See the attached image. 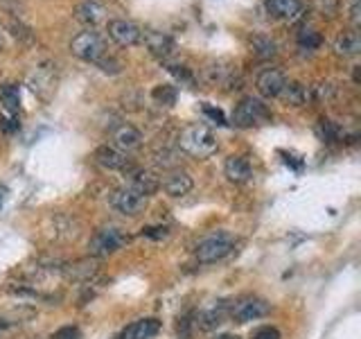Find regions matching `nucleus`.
Returning a JSON list of instances; mask_svg holds the SVG:
<instances>
[{
  "label": "nucleus",
  "instance_id": "c9c22d12",
  "mask_svg": "<svg viewBox=\"0 0 361 339\" xmlns=\"http://www.w3.org/2000/svg\"><path fill=\"white\" fill-rule=\"evenodd\" d=\"M203 111L208 113V116L212 118V120H217V124H226L224 122V116H221V111L219 109H212V107H203Z\"/></svg>",
  "mask_w": 361,
  "mask_h": 339
},
{
  "label": "nucleus",
  "instance_id": "b1692460",
  "mask_svg": "<svg viewBox=\"0 0 361 339\" xmlns=\"http://www.w3.org/2000/svg\"><path fill=\"white\" fill-rule=\"evenodd\" d=\"M176 97H178V90H176L174 84H158L152 90V100L156 102V105H161V107L176 105Z\"/></svg>",
  "mask_w": 361,
  "mask_h": 339
},
{
  "label": "nucleus",
  "instance_id": "aec40b11",
  "mask_svg": "<svg viewBox=\"0 0 361 339\" xmlns=\"http://www.w3.org/2000/svg\"><path fill=\"white\" fill-rule=\"evenodd\" d=\"M280 97L291 107H302V105H307V102L312 100L310 97V86L298 84V82H287Z\"/></svg>",
  "mask_w": 361,
  "mask_h": 339
},
{
  "label": "nucleus",
  "instance_id": "4be33fe9",
  "mask_svg": "<svg viewBox=\"0 0 361 339\" xmlns=\"http://www.w3.org/2000/svg\"><path fill=\"white\" fill-rule=\"evenodd\" d=\"M267 7L278 18H293L300 11V0H267Z\"/></svg>",
  "mask_w": 361,
  "mask_h": 339
},
{
  "label": "nucleus",
  "instance_id": "6e6552de",
  "mask_svg": "<svg viewBox=\"0 0 361 339\" xmlns=\"http://www.w3.org/2000/svg\"><path fill=\"white\" fill-rule=\"evenodd\" d=\"M285 84H287V77L282 71H278V68H264V71L259 73L257 79H255L257 93L262 97H267V100L280 97L282 90H285Z\"/></svg>",
  "mask_w": 361,
  "mask_h": 339
},
{
  "label": "nucleus",
  "instance_id": "423d86ee",
  "mask_svg": "<svg viewBox=\"0 0 361 339\" xmlns=\"http://www.w3.org/2000/svg\"><path fill=\"white\" fill-rule=\"evenodd\" d=\"M111 206L118 213L127 215V218H138L147 208V197L138 195V192L131 190L129 186H122L111 192Z\"/></svg>",
  "mask_w": 361,
  "mask_h": 339
},
{
  "label": "nucleus",
  "instance_id": "cd10ccee",
  "mask_svg": "<svg viewBox=\"0 0 361 339\" xmlns=\"http://www.w3.org/2000/svg\"><path fill=\"white\" fill-rule=\"evenodd\" d=\"M334 93H336V86L330 84V82H321V84H316V86H310V97H312L314 102L330 100Z\"/></svg>",
  "mask_w": 361,
  "mask_h": 339
},
{
  "label": "nucleus",
  "instance_id": "0eeeda50",
  "mask_svg": "<svg viewBox=\"0 0 361 339\" xmlns=\"http://www.w3.org/2000/svg\"><path fill=\"white\" fill-rule=\"evenodd\" d=\"M271 312V305L259 299V297H244L240 301L233 303L231 308V319L235 323H248V321H255V319H262Z\"/></svg>",
  "mask_w": 361,
  "mask_h": 339
},
{
  "label": "nucleus",
  "instance_id": "bb28decb",
  "mask_svg": "<svg viewBox=\"0 0 361 339\" xmlns=\"http://www.w3.org/2000/svg\"><path fill=\"white\" fill-rule=\"evenodd\" d=\"M298 45L302 50H316L321 45V37L314 28H302L298 32Z\"/></svg>",
  "mask_w": 361,
  "mask_h": 339
},
{
  "label": "nucleus",
  "instance_id": "7ed1b4c3",
  "mask_svg": "<svg viewBox=\"0 0 361 339\" xmlns=\"http://www.w3.org/2000/svg\"><path fill=\"white\" fill-rule=\"evenodd\" d=\"M271 120V111L269 107L264 105L262 100H257L253 95L244 97L240 105L233 109V116H231V122L235 127H257V124H264Z\"/></svg>",
  "mask_w": 361,
  "mask_h": 339
},
{
  "label": "nucleus",
  "instance_id": "5701e85b",
  "mask_svg": "<svg viewBox=\"0 0 361 339\" xmlns=\"http://www.w3.org/2000/svg\"><path fill=\"white\" fill-rule=\"evenodd\" d=\"M0 107L7 113H18L20 109V88L16 84L0 86Z\"/></svg>",
  "mask_w": 361,
  "mask_h": 339
},
{
  "label": "nucleus",
  "instance_id": "c756f323",
  "mask_svg": "<svg viewBox=\"0 0 361 339\" xmlns=\"http://www.w3.org/2000/svg\"><path fill=\"white\" fill-rule=\"evenodd\" d=\"M319 136L323 141L332 143V141H336V136H338V127H334L332 120H319Z\"/></svg>",
  "mask_w": 361,
  "mask_h": 339
},
{
  "label": "nucleus",
  "instance_id": "7c9ffc66",
  "mask_svg": "<svg viewBox=\"0 0 361 339\" xmlns=\"http://www.w3.org/2000/svg\"><path fill=\"white\" fill-rule=\"evenodd\" d=\"M0 129H3L5 133H14L18 129V113H3L0 116Z\"/></svg>",
  "mask_w": 361,
  "mask_h": 339
},
{
  "label": "nucleus",
  "instance_id": "dca6fc26",
  "mask_svg": "<svg viewBox=\"0 0 361 339\" xmlns=\"http://www.w3.org/2000/svg\"><path fill=\"white\" fill-rule=\"evenodd\" d=\"M93 156H95V161L106 170H131L127 154H122L113 145H99Z\"/></svg>",
  "mask_w": 361,
  "mask_h": 339
},
{
  "label": "nucleus",
  "instance_id": "6ab92c4d",
  "mask_svg": "<svg viewBox=\"0 0 361 339\" xmlns=\"http://www.w3.org/2000/svg\"><path fill=\"white\" fill-rule=\"evenodd\" d=\"M361 50V41H359V32L357 30H348L341 32L334 39V52L341 56H357Z\"/></svg>",
  "mask_w": 361,
  "mask_h": 339
},
{
  "label": "nucleus",
  "instance_id": "39448f33",
  "mask_svg": "<svg viewBox=\"0 0 361 339\" xmlns=\"http://www.w3.org/2000/svg\"><path fill=\"white\" fill-rule=\"evenodd\" d=\"M124 242H127V235L122 233V229H118V226H104V229H99L90 237L88 254L93 258H106L116 254L118 249H122Z\"/></svg>",
  "mask_w": 361,
  "mask_h": 339
},
{
  "label": "nucleus",
  "instance_id": "f257e3e1",
  "mask_svg": "<svg viewBox=\"0 0 361 339\" xmlns=\"http://www.w3.org/2000/svg\"><path fill=\"white\" fill-rule=\"evenodd\" d=\"M219 141L214 131L206 124H188L178 136V150L192 158H208L217 152Z\"/></svg>",
  "mask_w": 361,
  "mask_h": 339
},
{
  "label": "nucleus",
  "instance_id": "f03ea898",
  "mask_svg": "<svg viewBox=\"0 0 361 339\" xmlns=\"http://www.w3.org/2000/svg\"><path fill=\"white\" fill-rule=\"evenodd\" d=\"M233 251H235V237L226 231H219V233L203 237L197 244L195 256L201 265H212V263H219L224 258H228Z\"/></svg>",
  "mask_w": 361,
  "mask_h": 339
},
{
  "label": "nucleus",
  "instance_id": "1a4fd4ad",
  "mask_svg": "<svg viewBox=\"0 0 361 339\" xmlns=\"http://www.w3.org/2000/svg\"><path fill=\"white\" fill-rule=\"evenodd\" d=\"M109 37L118 45H122V48H131V45L140 43L142 32L135 23L124 20V18H116V20L109 23Z\"/></svg>",
  "mask_w": 361,
  "mask_h": 339
},
{
  "label": "nucleus",
  "instance_id": "9b49d317",
  "mask_svg": "<svg viewBox=\"0 0 361 339\" xmlns=\"http://www.w3.org/2000/svg\"><path fill=\"white\" fill-rule=\"evenodd\" d=\"M161 186L169 197H185L188 192L195 188V181H192V177L185 170L174 167V170H169L167 177L161 181Z\"/></svg>",
  "mask_w": 361,
  "mask_h": 339
},
{
  "label": "nucleus",
  "instance_id": "ddd939ff",
  "mask_svg": "<svg viewBox=\"0 0 361 339\" xmlns=\"http://www.w3.org/2000/svg\"><path fill=\"white\" fill-rule=\"evenodd\" d=\"M129 188L135 190L138 195L142 197H152L158 192V188H161V179L156 177V172H152V170H129Z\"/></svg>",
  "mask_w": 361,
  "mask_h": 339
},
{
  "label": "nucleus",
  "instance_id": "72a5a7b5",
  "mask_svg": "<svg viewBox=\"0 0 361 339\" xmlns=\"http://www.w3.org/2000/svg\"><path fill=\"white\" fill-rule=\"evenodd\" d=\"M251 339H280V331L274 326H262L251 333Z\"/></svg>",
  "mask_w": 361,
  "mask_h": 339
},
{
  "label": "nucleus",
  "instance_id": "393cba45",
  "mask_svg": "<svg viewBox=\"0 0 361 339\" xmlns=\"http://www.w3.org/2000/svg\"><path fill=\"white\" fill-rule=\"evenodd\" d=\"M251 50L255 56L259 59H271V56H276V41H271L269 37H262V34H257V37L251 39Z\"/></svg>",
  "mask_w": 361,
  "mask_h": 339
},
{
  "label": "nucleus",
  "instance_id": "e433bc0d",
  "mask_svg": "<svg viewBox=\"0 0 361 339\" xmlns=\"http://www.w3.org/2000/svg\"><path fill=\"white\" fill-rule=\"evenodd\" d=\"M5 199H7V188H5V186H0V208H3Z\"/></svg>",
  "mask_w": 361,
  "mask_h": 339
},
{
  "label": "nucleus",
  "instance_id": "2eb2a0df",
  "mask_svg": "<svg viewBox=\"0 0 361 339\" xmlns=\"http://www.w3.org/2000/svg\"><path fill=\"white\" fill-rule=\"evenodd\" d=\"M158 331H161V321L154 319V316H147V319L129 323L120 333V339H152L158 335Z\"/></svg>",
  "mask_w": 361,
  "mask_h": 339
},
{
  "label": "nucleus",
  "instance_id": "f704fd0d",
  "mask_svg": "<svg viewBox=\"0 0 361 339\" xmlns=\"http://www.w3.org/2000/svg\"><path fill=\"white\" fill-rule=\"evenodd\" d=\"M82 335H79V331L75 326H66V328H61V331H56L54 335H52V339H79Z\"/></svg>",
  "mask_w": 361,
  "mask_h": 339
},
{
  "label": "nucleus",
  "instance_id": "4468645a",
  "mask_svg": "<svg viewBox=\"0 0 361 339\" xmlns=\"http://www.w3.org/2000/svg\"><path fill=\"white\" fill-rule=\"evenodd\" d=\"M206 79L210 84H219V86H228L233 88V84H237V66H231L226 61H212L206 66Z\"/></svg>",
  "mask_w": 361,
  "mask_h": 339
},
{
  "label": "nucleus",
  "instance_id": "20e7f679",
  "mask_svg": "<svg viewBox=\"0 0 361 339\" xmlns=\"http://www.w3.org/2000/svg\"><path fill=\"white\" fill-rule=\"evenodd\" d=\"M71 50L75 56H79V59L90 61V64H99L106 56V43L97 32L84 30L71 41Z\"/></svg>",
  "mask_w": 361,
  "mask_h": 339
},
{
  "label": "nucleus",
  "instance_id": "58836bf2",
  "mask_svg": "<svg viewBox=\"0 0 361 339\" xmlns=\"http://www.w3.org/2000/svg\"><path fill=\"white\" fill-rule=\"evenodd\" d=\"M0 48H3V32H0Z\"/></svg>",
  "mask_w": 361,
  "mask_h": 339
},
{
  "label": "nucleus",
  "instance_id": "412c9836",
  "mask_svg": "<svg viewBox=\"0 0 361 339\" xmlns=\"http://www.w3.org/2000/svg\"><path fill=\"white\" fill-rule=\"evenodd\" d=\"M226 321V305H212V308L203 310L199 314V328L203 331H214L217 326H221Z\"/></svg>",
  "mask_w": 361,
  "mask_h": 339
},
{
  "label": "nucleus",
  "instance_id": "4c0bfd02",
  "mask_svg": "<svg viewBox=\"0 0 361 339\" xmlns=\"http://www.w3.org/2000/svg\"><path fill=\"white\" fill-rule=\"evenodd\" d=\"M214 339H242L240 335H231V333H226V335H219V337H214Z\"/></svg>",
  "mask_w": 361,
  "mask_h": 339
},
{
  "label": "nucleus",
  "instance_id": "473e14b6",
  "mask_svg": "<svg viewBox=\"0 0 361 339\" xmlns=\"http://www.w3.org/2000/svg\"><path fill=\"white\" fill-rule=\"evenodd\" d=\"M348 18L353 23V28L357 30L361 23V0H348Z\"/></svg>",
  "mask_w": 361,
  "mask_h": 339
},
{
  "label": "nucleus",
  "instance_id": "9d476101",
  "mask_svg": "<svg viewBox=\"0 0 361 339\" xmlns=\"http://www.w3.org/2000/svg\"><path fill=\"white\" fill-rule=\"evenodd\" d=\"M111 141H113V147H116V150H120L122 154H129L142 145V133L135 129L133 124L124 122V124H118V127L113 129Z\"/></svg>",
  "mask_w": 361,
  "mask_h": 339
},
{
  "label": "nucleus",
  "instance_id": "f8f14e48",
  "mask_svg": "<svg viewBox=\"0 0 361 339\" xmlns=\"http://www.w3.org/2000/svg\"><path fill=\"white\" fill-rule=\"evenodd\" d=\"M224 174H226V179L231 181V184L242 186V184H248V181L253 179V165L248 163V158L233 154V156L226 158Z\"/></svg>",
  "mask_w": 361,
  "mask_h": 339
},
{
  "label": "nucleus",
  "instance_id": "c85d7f7f",
  "mask_svg": "<svg viewBox=\"0 0 361 339\" xmlns=\"http://www.w3.org/2000/svg\"><path fill=\"white\" fill-rule=\"evenodd\" d=\"M314 9L325 18H334L338 14V0H314Z\"/></svg>",
  "mask_w": 361,
  "mask_h": 339
},
{
  "label": "nucleus",
  "instance_id": "2f4dec72",
  "mask_svg": "<svg viewBox=\"0 0 361 339\" xmlns=\"http://www.w3.org/2000/svg\"><path fill=\"white\" fill-rule=\"evenodd\" d=\"M156 163L163 165L165 170H174L178 165V158H176V152H169V150H163L156 154Z\"/></svg>",
  "mask_w": 361,
  "mask_h": 339
},
{
  "label": "nucleus",
  "instance_id": "a878e982",
  "mask_svg": "<svg viewBox=\"0 0 361 339\" xmlns=\"http://www.w3.org/2000/svg\"><path fill=\"white\" fill-rule=\"evenodd\" d=\"M97 271V265L93 263V260H79V263H75V265H71L66 269V274H68V278H90Z\"/></svg>",
  "mask_w": 361,
  "mask_h": 339
},
{
  "label": "nucleus",
  "instance_id": "a211bd4d",
  "mask_svg": "<svg viewBox=\"0 0 361 339\" xmlns=\"http://www.w3.org/2000/svg\"><path fill=\"white\" fill-rule=\"evenodd\" d=\"M77 20L84 23V25H97L99 20H104V7H102L99 3H95V0H84V3H79L77 9Z\"/></svg>",
  "mask_w": 361,
  "mask_h": 339
},
{
  "label": "nucleus",
  "instance_id": "f3484780",
  "mask_svg": "<svg viewBox=\"0 0 361 339\" xmlns=\"http://www.w3.org/2000/svg\"><path fill=\"white\" fill-rule=\"evenodd\" d=\"M145 41H147V48H149V52L154 56H158V59H167V56L174 54V41L169 34L165 32H147L145 34Z\"/></svg>",
  "mask_w": 361,
  "mask_h": 339
}]
</instances>
